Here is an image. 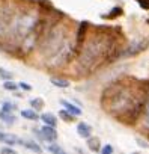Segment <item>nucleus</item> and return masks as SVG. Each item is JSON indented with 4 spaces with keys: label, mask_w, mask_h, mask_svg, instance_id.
Instances as JSON below:
<instances>
[{
    "label": "nucleus",
    "mask_w": 149,
    "mask_h": 154,
    "mask_svg": "<svg viewBox=\"0 0 149 154\" xmlns=\"http://www.w3.org/2000/svg\"><path fill=\"white\" fill-rule=\"evenodd\" d=\"M149 100V80L133 77L116 80L109 85L101 95L103 109L116 118L121 124L134 125L145 115Z\"/></svg>",
    "instance_id": "obj_1"
},
{
    "label": "nucleus",
    "mask_w": 149,
    "mask_h": 154,
    "mask_svg": "<svg viewBox=\"0 0 149 154\" xmlns=\"http://www.w3.org/2000/svg\"><path fill=\"white\" fill-rule=\"evenodd\" d=\"M115 48L116 45L113 42V38H110L109 35L92 36L91 39L85 41V44L79 50L76 71H79L82 75H88L97 71L104 62L113 57V51H116Z\"/></svg>",
    "instance_id": "obj_2"
},
{
    "label": "nucleus",
    "mask_w": 149,
    "mask_h": 154,
    "mask_svg": "<svg viewBox=\"0 0 149 154\" xmlns=\"http://www.w3.org/2000/svg\"><path fill=\"white\" fill-rule=\"evenodd\" d=\"M148 39L146 38H139V39H134L124 51H122V56L124 57H131V56H136L137 53H142L146 47H148Z\"/></svg>",
    "instance_id": "obj_3"
},
{
    "label": "nucleus",
    "mask_w": 149,
    "mask_h": 154,
    "mask_svg": "<svg viewBox=\"0 0 149 154\" xmlns=\"http://www.w3.org/2000/svg\"><path fill=\"white\" fill-rule=\"evenodd\" d=\"M57 130H56V127H50V125H42L41 127V137H42V140H47V142H50V143H53V142H56L57 140Z\"/></svg>",
    "instance_id": "obj_4"
},
{
    "label": "nucleus",
    "mask_w": 149,
    "mask_h": 154,
    "mask_svg": "<svg viewBox=\"0 0 149 154\" xmlns=\"http://www.w3.org/2000/svg\"><path fill=\"white\" fill-rule=\"evenodd\" d=\"M60 104L63 106V109L65 110H68L71 115H74V116H80L83 112H82V109L77 106V104H74V103H71V101H66V100H60Z\"/></svg>",
    "instance_id": "obj_5"
},
{
    "label": "nucleus",
    "mask_w": 149,
    "mask_h": 154,
    "mask_svg": "<svg viewBox=\"0 0 149 154\" xmlns=\"http://www.w3.org/2000/svg\"><path fill=\"white\" fill-rule=\"evenodd\" d=\"M77 133H79L80 137L89 139L92 136V127L89 124H86V122H79L77 124Z\"/></svg>",
    "instance_id": "obj_6"
},
{
    "label": "nucleus",
    "mask_w": 149,
    "mask_h": 154,
    "mask_svg": "<svg viewBox=\"0 0 149 154\" xmlns=\"http://www.w3.org/2000/svg\"><path fill=\"white\" fill-rule=\"evenodd\" d=\"M20 143L23 145V146H26L27 149H30V151H33V152H36V154H41L42 152V146L38 143V142H35V140H32V139H21L20 140Z\"/></svg>",
    "instance_id": "obj_7"
},
{
    "label": "nucleus",
    "mask_w": 149,
    "mask_h": 154,
    "mask_svg": "<svg viewBox=\"0 0 149 154\" xmlns=\"http://www.w3.org/2000/svg\"><path fill=\"white\" fill-rule=\"evenodd\" d=\"M39 119L44 122V125H50V127H56V125H57V118H56V115H53V113H50V112L41 113Z\"/></svg>",
    "instance_id": "obj_8"
},
{
    "label": "nucleus",
    "mask_w": 149,
    "mask_h": 154,
    "mask_svg": "<svg viewBox=\"0 0 149 154\" xmlns=\"http://www.w3.org/2000/svg\"><path fill=\"white\" fill-rule=\"evenodd\" d=\"M86 143H88V148L92 151V152H98V151H101V140H100V137H97V136H91L89 139H86Z\"/></svg>",
    "instance_id": "obj_9"
},
{
    "label": "nucleus",
    "mask_w": 149,
    "mask_h": 154,
    "mask_svg": "<svg viewBox=\"0 0 149 154\" xmlns=\"http://www.w3.org/2000/svg\"><path fill=\"white\" fill-rule=\"evenodd\" d=\"M50 83L53 86H56V88H60V89L68 88L71 85L68 79H62V77H50Z\"/></svg>",
    "instance_id": "obj_10"
},
{
    "label": "nucleus",
    "mask_w": 149,
    "mask_h": 154,
    "mask_svg": "<svg viewBox=\"0 0 149 154\" xmlns=\"http://www.w3.org/2000/svg\"><path fill=\"white\" fill-rule=\"evenodd\" d=\"M21 116H23L24 119H29V121H38L41 115H38V112L30 107V109H23V110H21Z\"/></svg>",
    "instance_id": "obj_11"
},
{
    "label": "nucleus",
    "mask_w": 149,
    "mask_h": 154,
    "mask_svg": "<svg viewBox=\"0 0 149 154\" xmlns=\"http://www.w3.org/2000/svg\"><path fill=\"white\" fill-rule=\"evenodd\" d=\"M20 140H21V139H18L15 134H11V133H5V134H3V139H2V142L6 143L8 146H12V145H15V143H20Z\"/></svg>",
    "instance_id": "obj_12"
},
{
    "label": "nucleus",
    "mask_w": 149,
    "mask_h": 154,
    "mask_svg": "<svg viewBox=\"0 0 149 154\" xmlns=\"http://www.w3.org/2000/svg\"><path fill=\"white\" fill-rule=\"evenodd\" d=\"M29 103H30L32 109H33V110H36V112H38V110H42V109H44V104H45V103H44V100H42V98H39V97L32 98Z\"/></svg>",
    "instance_id": "obj_13"
},
{
    "label": "nucleus",
    "mask_w": 149,
    "mask_h": 154,
    "mask_svg": "<svg viewBox=\"0 0 149 154\" xmlns=\"http://www.w3.org/2000/svg\"><path fill=\"white\" fill-rule=\"evenodd\" d=\"M0 119H2L3 122H6V124H14V122H15V115L0 110Z\"/></svg>",
    "instance_id": "obj_14"
},
{
    "label": "nucleus",
    "mask_w": 149,
    "mask_h": 154,
    "mask_svg": "<svg viewBox=\"0 0 149 154\" xmlns=\"http://www.w3.org/2000/svg\"><path fill=\"white\" fill-rule=\"evenodd\" d=\"M59 116L63 119V121H66V122H74V121H76V118L77 116H74V115H71L68 110H59Z\"/></svg>",
    "instance_id": "obj_15"
},
{
    "label": "nucleus",
    "mask_w": 149,
    "mask_h": 154,
    "mask_svg": "<svg viewBox=\"0 0 149 154\" xmlns=\"http://www.w3.org/2000/svg\"><path fill=\"white\" fill-rule=\"evenodd\" d=\"M12 77H14V74H12L9 69H6V68H2V66H0V79H2L3 82L12 80Z\"/></svg>",
    "instance_id": "obj_16"
},
{
    "label": "nucleus",
    "mask_w": 149,
    "mask_h": 154,
    "mask_svg": "<svg viewBox=\"0 0 149 154\" xmlns=\"http://www.w3.org/2000/svg\"><path fill=\"white\" fill-rule=\"evenodd\" d=\"M2 112H8V113H14V110H17V104L15 103H11V101H5L2 104Z\"/></svg>",
    "instance_id": "obj_17"
},
{
    "label": "nucleus",
    "mask_w": 149,
    "mask_h": 154,
    "mask_svg": "<svg viewBox=\"0 0 149 154\" xmlns=\"http://www.w3.org/2000/svg\"><path fill=\"white\" fill-rule=\"evenodd\" d=\"M48 151H50L51 154H66V152H65V149H63L60 145H57L56 142H53V143H50V145H48Z\"/></svg>",
    "instance_id": "obj_18"
},
{
    "label": "nucleus",
    "mask_w": 149,
    "mask_h": 154,
    "mask_svg": "<svg viewBox=\"0 0 149 154\" xmlns=\"http://www.w3.org/2000/svg\"><path fill=\"white\" fill-rule=\"evenodd\" d=\"M18 83H15L14 80H8V82H3V89L5 91H11V92H15L18 89Z\"/></svg>",
    "instance_id": "obj_19"
},
{
    "label": "nucleus",
    "mask_w": 149,
    "mask_h": 154,
    "mask_svg": "<svg viewBox=\"0 0 149 154\" xmlns=\"http://www.w3.org/2000/svg\"><path fill=\"white\" fill-rule=\"evenodd\" d=\"M0 154H18L12 146H3L2 149H0Z\"/></svg>",
    "instance_id": "obj_20"
},
{
    "label": "nucleus",
    "mask_w": 149,
    "mask_h": 154,
    "mask_svg": "<svg viewBox=\"0 0 149 154\" xmlns=\"http://www.w3.org/2000/svg\"><path fill=\"white\" fill-rule=\"evenodd\" d=\"M101 154H113V145L107 143L101 148Z\"/></svg>",
    "instance_id": "obj_21"
},
{
    "label": "nucleus",
    "mask_w": 149,
    "mask_h": 154,
    "mask_svg": "<svg viewBox=\"0 0 149 154\" xmlns=\"http://www.w3.org/2000/svg\"><path fill=\"white\" fill-rule=\"evenodd\" d=\"M18 86H20L23 91H26V92H30V91H32V85H29V83H26V82H20Z\"/></svg>",
    "instance_id": "obj_22"
},
{
    "label": "nucleus",
    "mask_w": 149,
    "mask_h": 154,
    "mask_svg": "<svg viewBox=\"0 0 149 154\" xmlns=\"http://www.w3.org/2000/svg\"><path fill=\"white\" fill-rule=\"evenodd\" d=\"M145 115H146V124L149 127V100H148V104H146V110H145Z\"/></svg>",
    "instance_id": "obj_23"
},
{
    "label": "nucleus",
    "mask_w": 149,
    "mask_h": 154,
    "mask_svg": "<svg viewBox=\"0 0 149 154\" xmlns=\"http://www.w3.org/2000/svg\"><path fill=\"white\" fill-rule=\"evenodd\" d=\"M77 152H79V154H86V152H85L83 149H80V148H77Z\"/></svg>",
    "instance_id": "obj_24"
}]
</instances>
